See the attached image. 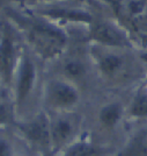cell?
<instances>
[{
    "label": "cell",
    "instance_id": "obj_1",
    "mask_svg": "<svg viewBox=\"0 0 147 156\" xmlns=\"http://www.w3.org/2000/svg\"><path fill=\"white\" fill-rule=\"evenodd\" d=\"M5 18L18 30L23 44L42 62L57 59L70 43V33L26 7L8 2L0 9Z\"/></svg>",
    "mask_w": 147,
    "mask_h": 156
},
{
    "label": "cell",
    "instance_id": "obj_2",
    "mask_svg": "<svg viewBox=\"0 0 147 156\" xmlns=\"http://www.w3.org/2000/svg\"><path fill=\"white\" fill-rule=\"evenodd\" d=\"M87 44L96 75L107 84L119 86L141 77L144 66L135 49Z\"/></svg>",
    "mask_w": 147,
    "mask_h": 156
},
{
    "label": "cell",
    "instance_id": "obj_3",
    "mask_svg": "<svg viewBox=\"0 0 147 156\" xmlns=\"http://www.w3.org/2000/svg\"><path fill=\"white\" fill-rule=\"evenodd\" d=\"M39 63L42 62L28 48L23 47L11 89L16 118L23 119L30 115L29 106L32 104L39 85Z\"/></svg>",
    "mask_w": 147,
    "mask_h": 156
},
{
    "label": "cell",
    "instance_id": "obj_4",
    "mask_svg": "<svg viewBox=\"0 0 147 156\" xmlns=\"http://www.w3.org/2000/svg\"><path fill=\"white\" fill-rule=\"evenodd\" d=\"M82 40L78 39L77 44L72 43L70 40V43L65 51L57 59L49 63L55 69L53 76L64 78L80 89L87 83L90 72H95L88 52L87 42L83 46H80Z\"/></svg>",
    "mask_w": 147,
    "mask_h": 156
},
{
    "label": "cell",
    "instance_id": "obj_5",
    "mask_svg": "<svg viewBox=\"0 0 147 156\" xmlns=\"http://www.w3.org/2000/svg\"><path fill=\"white\" fill-rule=\"evenodd\" d=\"M28 9L67 32H70L71 27H83L86 30L96 15V12L90 8L89 5L75 1H58L30 7Z\"/></svg>",
    "mask_w": 147,
    "mask_h": 156
},
{
    "label": "cell",
    "instance_id": "obj_6",
    "mask_svg": "<svg viewBox=\"0 0 147 156\" xmlns=\"http://www.w3.org/2000/svg\"><path fill=\"white\" fill-rule=\"evenodd\" d=\"M83 40L90 44L135 49L130 33L119 20L99 13L86 28Z\"/></svg>",
    "mask_w": 147,
    "mask_h": 156
},
{
    "label": "cell",
    "instance_id": "obj_7",
    "mask_svg": "<svg viewBox=\"0 0 147 156\" xmlns=\"http://www.w3.org/2000/svg\"><path fill=\"white\" fill-rule=\"evenodd\" d=\"M39 100L48 113L75 111L81 100V90L64 78L52 75L41 85Z\"/></svg>",
    "mask_w": 147,
    "mask_h": 156
},
{
    "label": "cell",
    "instance_id": "obj_8",
    "mask_svg": "<svg viewBox=\"0 0 147 156\" xmlns=\"http://www.w3.org/2000/svg\"><path fill=\"white\" fill-rule=\"evenodd\" d=\"M23 42L9 21L0 16V86L11 91Z\"/></svg>",
    "mask_w": 147,
    "mask_h": 156
},
{
    "label": "cell",
    "instance_id": "obj_9",
    "mask_svg": "<svg viewBox=\"0 0 147 156\" xmlns=\"http://www.w3.org/2000/svg\"><path fill=\"white\" fill-rule=\"evenodd\" d=\"M20 135L32 149L42 155H51V137L49 114L45 111H37L32 115L15 121Z\"/></svg>",
    "mask_w": 147,
    "mask_h": 156
},
{
    "label": "cell",
    "instance_id": "obj_10",
    "mask_svg": "<svg viewBox=\"0 0 147 156\" xmlns=\"http://www.w3.org/2000/svg\"><path fill=\"white\" fill-rule=\"evenodd\" d=\"M48 114L50 121L51 156H55L79 137L81 118L75 111Z\"/></svg>",
    "mask_w": 147,
    "mask_h": 156
},
{
    "label": "cell",
    "instance_id": "obj_11",
    "mask_svg": "<svg viewBox=\"0 0 147 156\" xmlns=\"http://www.w3.org/2000/svg\"><path fill=\"white\" fill-rule=\"evenodd\" d=\"M126 115V107L121 101H109L100 107L97 120L104 129H112Z\"/></svg>",
    "mask_w": 147,
    "mask_h": 156
},
{
    "label": "cell",
    "instance_id": "obj_12",
    "mask_svg": "<svg viewBox=\"0 0 147 156\" xmlns=\"http://www.w3.org/2000/svg\"><path fill=\"white\" fill-rule=\"evenodd\" d=\"M101 154L102 151L100 146H97L93 140L79 136L55 156H101Z\"/></svg>",
    "mask_w": 147,
    "mask_h": 156
},
{
    "label": "cell",
    "instance_id": "obj_13",
    "mask_svg": "<svg viewBox=\"0 0 147 156\" xmlns=\"http://www.w3.org/2000/svg\"><path fill=\"white\" fill-rule=\"evenodd\" d=\"M126 117L134 120L147 119V87L140 84L126 106Z\"/></svg>",
    "mask_w": 147,
    "mask_h": 156
},
{
    "label": "cell",
    "instance_id": "obj_14",
    "mask_svg": "<svg viewBox=\"0 0 147 156\" xmlns=\"http://www.w3.org/2000/svg\"><path fill=\"white\" fill-rule=\"evenodd\" d=\"M116 156H147V127L135 132Z\"/></svg>",
    "mask_w": 147,
    "mask_h": 156
},
{
    "label": "cell",
    "instance_id": "obj_15",
    "mask_svg": "<svg viewBox=\"0 0 147 156\" xmlns=\"http://www.w3.org/2000/svg\"><path fill=\"white\" fill-rule=\"evenodd\" d=\"M7 89L0 90V130L6 128L8 125L15 124V108H14L12 93L7 94Z\"/></svg>",
    "mask_w": 147,
    "mask_h": 156
},
{
    "label": "cell",
    "instance_id": "obj_16",
    "mask_svg": "<svg viewBox=\"0 0 147 156\" xmlns=\"http://www.w3.org/2000/svg\"><path fill=\"white\" fill-rule=\"evenodd\" d=\"M58 1H75V2H81V4L90 5V0H9V2H13V4H16L19 6L27 7V8L38 6V5H44V4L58 2Z\"/></svg>",
    "mask_w": 147,
    "mask_h": 156
},
{
    "label": "cell",
    "instance_id": "obj_17",
    "mask_svg": "<svg viewBox=\"0 0 147 156\" xmlns=\"http://www.w3.org/2000/svg\"><path fill=\"white\" fill-rule=\"evenodd\" d=\"M4 129L0 130V156H16L15 143L12 139L2 134Z\"/></svg>",
    "mask_w": 147,
    "mask_h": 156
},
{
    "label": "cell",
    "instance_id": "obj_18",
    "mask_svg": "<svg viewBox=\"0 0 147 156\" xmlns=\"http://www.w3.org/2000/svg\"><path fill=\"white\" fill-rule=\"evenodd\" d=\"M135 50H137V55H138V57L140 59L142 66H144V68L146 66V69H147V46L138 48V49H135Z\"/></svg>",
    "mask_w": 147,
    "mask_h": 156
},
{
    "label": "cell",
    "instance_id": "obj_19",
    "mask_svg": "<svg viewBox=\"0 0 147 156\" xmlns=\"http://www.w3.org/2000/svg\"><path fill=\"white\" fill-rule=\"evenodd\" d=\"M99 1L103 2V4L107 5V7H109L112 12H115L116 9L119 7V5L122 4L123 0H99Z\"/></svg>",
    "mask_w": 147,
    "mask_h": 156
},
{
    "label": "cell",
    "instance_id": "obj_20",
    "mask_svg": "<svg viewBox=\"0 0 147 156\" xmlns=\"http://www.w3.org/2000/svg\"><path fill=\"white\" fill-rule=\"evenodd\" d=\"M8 2H9V0H0V9L4 6H6Z\"/></svg>",
    "mask_w": 147,
    "mask_h": 156
},
{
    "label": "cell",
    "instance_id": "obj_21",
    "mask_svg": "<svg viewBox=\"0 0 147 156\" xmlns=\"http://www.w3.org/2000/svg\"><path fill=\"white\" fill-rule=\"evenodd\" d=\"M141 84L145 85V86L147 87V72H146V76L144 77V79H142V82H141Z\"/></svg>",
    "mask_w": 147,
    "mask_h": 156
}]
</instances>
